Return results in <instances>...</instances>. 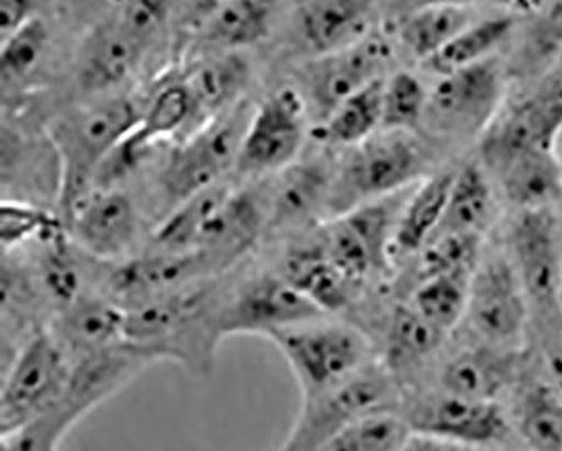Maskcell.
I'll use <instances>...</instances> for the list:
<instances>
[{
	"label": "cell",
	"instance_id": "22",
	"mask_svg": "<svg viewBox=\"0 0 562 451\" xmlns=\"http://www.w3.org/2000/svg\"><path fill=\"white\" fill-rule=\"evenodd\" d=\"M124 316V309L110 297L81 294L71 305L59 309L48 330L75 363L122 343Z\"/></svg>",
	"mask_w": 562,
	"mask_h": 451
},
{
	"label": "cell",
	"instance_id": "32",
	"mask_svg": "<svg viewBox=\"0 0 562 451\" xmlns=\"http://www.w3.org/2000/svg\"><path fill=\"white\" fill-rule=\"evenodd\" d=\"M517 19L519 12L512 11L508 5L495 14H483L420 67L426 68L429 74L442 77L495 58L493 55L514 33Z\"/></svg>",
	"mask_w": 562,
	"mask_h": 451
},
{
	"label": "cell",
	"instance_id": "36",
	"mask_svg": "<svg viewBox=\"0 0 562 451\" xmlns=\"http://www.w3.org/2000/svg\"><path fill=\"white\" fill-rule=\"evenodd\" d=\"M49 48V30L43 19L34 18L21 31L0 45V75L4 99L21 92L33 80Z\"/></svg>",
	"mask_w": 562,
	"mask_h": 451
},
{
	"label": "cell",
	"instance_id": "28",
	"mask_svg": "<svg viewBox=\"0 0 562 451\" xmlns=\"http://www.w3.org/2000/svg\"><path fill=\"white\" fill-rule=\"evenodd\" d=\"M514 371L512 350L490 346L464 350L446 363L442 390L449 396L495 403V397L510 384Z\"/></svg>",
	"mask_w": 562,
	"mask_h": 451
},
{
	"label": "cell",
	"instance_id": "39",
	"mask_svg": "<svg viewBox=\"0 0 562 451\" xmlns=\"http://www.w3.org/2000/svg\"><path fill=\"white\" fill-rule=\"evenodd\" d=\"M429 89L413 74L401 70L384 81L382 100V131L416 133L426 115Z\"/></svg>",
	"mask_w": 562,
	"mask_h": 451
},
{
	"label": "cell",
	"instance_id": "25",
	"mask_svg": "<svg viewBox=\"0 0 562 451\" xmlns=\"http://www.w3.org/2000/svg\"><path fill=\"white\" fill-rule=\"evenodd\" d=\"M479 12V5L470 2L413 5V11L402 15L398 23V45L424 65L446 48L461 31L482 18Z\"/></svg>",
	"mask_w": 562,
	"mask_h": 451
},
{
	"label": "cell",
	"instance_id": "2",
	"mask_svg": "<svg viewBox=\"0 0 562 451\" xmlns=\"http://www.w3.org/2000/svg\"><path fill=\"white\" fill-rule=\"evenodd\" d=\"M431 155L414 133L380 131L351 147L333 177L328 210L338 217L357 206L397 195L431 177Z\"/></svg>",
	"mask_w": 562,
	"mask_h": 451
},
{
	"label": "cell",
	"instance_id": "38",
	"mask_svg": "<svg viewBox=\"0 0 562 451\" xmlns=\"http://www.w3.org/2000/svg\"><path fill=\"white\" fill-rule=\"evenodd\" d=\"M411 435L409 422L380 409L350 422L326 451H401Z\"/></svg>",
	"mask_w": 562,
	"mask_h": 451
},
{
	"label": "cell",
	"instance_id": "20",
	"mask_svg": "<svg viewBox=\"0 0 562 451\" xmlns=\"http://www.w3.org/2000/svg\"><path fill=\"white\" fill-rule=\"evenodd\" d=\"M267 225V206L254 191H232L206 224L196 252L210 274L225 271L249 252Z\"/></svg>",
	"mask_w": 562,
	"mask_h": 451
},
{
	"label": "cell",
	"instance_id": "12",
	"mask_svg": "<svg viewBox=\"0 0 562 451\" xmlns=\"http://www.w3.org/2000/svg\"><path fill=\"white\" fill-rule=\"evenodd\" d=\"M307 103L294 87H281L254 109L238 153V173L284 171L296 161L306 137Z\"/></svg>",
	"mask_w": 562,
	"mask_h": 451
},
{
	"label": "cell",
	"instance_id": "6",
	"mask_svg": "<svg viewBox=\"0 0 562 451\" xmlns=\"http://www.w3.org/2000/svg\"><path fill=\"white\" fill-rule=\"evenodd\" d=\"M74 363L48 328H40L9 360L0 391V437L46 415L61 401Z\"/></svg>",
	"mask_w": 562,
	"mask_h": 451
},
{
	"label": "cell",
	"instance_id": "8",
	"mask_svg": "<svg viewBox=\"0 0 562 451\" xmlns=\"http://www.w3.org/2000/svg\"><path fill=\"white\" fill-rule=\"evenodd\" d=\"M252 112L244 102L234 111L179 140L161 173L166 199L176 206L222 183L237 166L238 153Z\"/></svg>",
	"mask_w": 562,
	"mask_h": 451
},
{
	"label": "cell",
	"instance_id": "21",
	"mask_svg": "<svg viewBox=\"0 0 562 451\" xmlns=\"http://www.w3.org/2000/svg\"><path fill=\"white\" fill-rule=\"evenodd\" d=\"M379 11L363 0H313L294 11L296 33L314 58L341 52L373 33Z\"/></svg>",
	"mask_w": 562,
	"mask_h": 451
},
{
	"label": "cell",
	"instance_id": "43",
	"mask_svg": "<svg viewBox=\"0 0 562 451\" xmlns=\"http://www.w3.org/2000/svg\"><path fill=\"white\" fill-rule=\"evenodd\" d=\"M66 228L61 218L26 202L5 200L0 208V237L4 249L11 250L34 237L48 239L49 235Z\"/></svg>",
	"mask_w": 562,
	"mask_h": 451
},
{
	"label": "cell",
	"instance_id": "33",
	"mask_svg": "<svg viewBox=\"0 0 562 451\" xmlns=\"http://www.w3.org/2000/svg\"><path fill=\"white\" fill-rule=\"evenodd\" d=\"M384 80L375 81L351 95L335 111L311 127V136L323 146L351 147L369 140L382 131Z\"/></svg>",
	"mask_w": 562,
	"mask_h": 451
},
{
	"label": "cell",
	"instance_id": "4",
	"mask_svg": "<svg viewBox=\"0 0 562 451\" xmlns=\"http://www.w3.org/2000/svg\"><path fill=\"white\" fill-rule=\"evenodd\" d=\"M282 353L300 385L301 401L322 396L370 365V343L350 325L325 318L267 338Z\"/></svg>",
	"mask_w": 562,
	"mask_h": 451
},
{
	"label": "cell",
	"instance_id": "14",
	"mask_svg": "<svg viewBox=\"0 0 562 451\" xmlns=\"http://www.w3.org/2000/svg\"><path fill=\"white\" fill-rule=\"evenodd\" d=\"M529 297L510 257L482 259L471 281L467 318L486 346L512 350L522 340Z\"/></svg>",
	"mask_w": 562,
	"mask_h": 451
},
{
	"label": "cell",
	"instance_id": "41",
	"mask_svg": "<svg viewBox=\"0 0 562 451\" xmlns=\"http://www.w3.org/2000/svg\"><path fill=\"white\" fill-rule=\"evenodd\" d=\"M46 249L41 262V274L46 293L59 305V309L71 305L81 296V275L78 269L77 259L74 257L70 243H68V230L55 232L44 239Z\"/></svg>",
	"mask_w": 562,
	"mask_h": 451
},
{
	"label": "cell",
	"instance_id": "35",
	"mask_svg": "<svg viewBox=\"0 0 562 451\" xmlns=\"http://www.w3.org/2000/svg\"><path fill=\"white\" fill-rule=\"evenodd\" d=\"M473 275L475 272H454L424 279L417 283L411 305L448 335L467 318Z\"/></svg>",
	"mask_w": 562,
	"mask_h": 451
},
{
	"label": "cell",
	"instance_id": "17",
	"mask_svg": "<svg viewBox=\"0 0 562 451\" xmlns=\"http://www.w3.org/2000/svg\"><path fill=\"white\" fill-rule=\"evenodd\" d=\"M161 362L150 350L122 341L74 363L70 382L59 403L78 419L115 396L153 363Z\"/></svg>",
	"mask_w": 562,
	"mask_h": 451
},
{
	"label": "cell",
	"instance_id": "31",
	"mask_svg": "<svg viewBox=\"0 0 562 451\" xmlns=\"http://www.w3.org/2000/svg\"><path fill=\"white\" fill-rule=\"evenodd\" d=\"M453 178L454 171H441L414 187L398 217L392 259L419 253L431 243L441 225Z\"/></svg>",
	"mask_w": 562,
	"mask_h": 451
},
{
	"label": "cell",
	"instance_id": "11",
	"mask_svg": "<svg viewBox=\"0 0 562 451\" xmlns=\"http://www.w3.org/2000/svg\"><path fill=\"white\" fill-rule=\"evenodd\" d=\"M394 56L392 40L373 31L341 52L314 58L304 71V100L314 125L325 121L336 106L355 93L387 78Z\"/></svg>",
	"mask_w": 562,
	"mask_h": 451
},
{
	"label": "cell",
	"instance_id": "24",
	"mask_svg": "<svg viewBox=\"0 0 562 451\" xmlns=\"http://www.w3.org/2000/svg\"><path fill=\"white\" fill-rule=\"evenodd\" d=\"M194 102V133L234 111L249 87L250 65L240 53L200 58L184 75Z\"/></svg>",
	"mask_w": 562,
	"mask_h": 451
},
{
	"label": "cell",
	"instance_id": "13",
	"mask_svg": "<svg viewBox=\"0 0 562 451\" xmlns=\"http://www.w3.org/2000/svg\"><path fill=\"white\" fill-rule=\"evenodd\" d=\"M325 313L282 275H259L238 290L234 300L218 309L220 338L257 335L269 338L278 331L325 318Z\"/></svg>",
	"mask_w": 562,
	"mask_h": 451
},
{
	"label": "cell",
	"instance_id": "47",
	"mask_svg": "<svg viewBox=\"0 0 562 451\" xmlns=\"http://www.w3.org/2000/svg\"><path fill=\"white\" fill-rule=\"evenodd\" d=\"M558 308H559V312L562 313V286H561V291H559Z\"/></svg>",
	"mask_w": 562,
	"mask_h": 451
},
{
	"label": "cell",
	"instance_id": "40",
	"mask_svg": "<svg viewBox=\"0 0 562 451\" xmlns=\"http://www.w3.org/2000/svg\"><path fill=\"white\" fill-rule=\"evenodd\" d=\"M482 240L479 235H442L419 252V283L436 275L454 272H475L482 261Z\"/></svg>",
	"mask_w": 562,
	"mask_h": 451
},
{
	"label": "cell",
	"instance_id": "3",
	"mask_svg": "<svg viewBox=\"0 0 562 451\" xmlns=\"http://www.w3.org/2000/svg\"><path fill=\"white\" fill-rule=\"evenodd\" d=\"M168 21L162 2L117 4L90 30L78 53V84L88 93L109 92L139 70Z\"/></svg>",
	"mask_w": 562,
	"mask_h": 451
},
{
	"label": "cell",
	"instance_id": "46",
	"mask_svg": "<svg viewBox=\"0 0 562 451\" xmlns=\"http://www.w3.org/2000/svg\"><path fill=\"white\" fill-rule=\"evenodd\" d=\"M458 444L449 443L441 438L429 437V435L414 433L402 447L401 451H458Z\"/></svg>",
	"mask_w": 562,
	"mask_h": 451
},
{
	"label": "cell",
	"instance_id": "44",
	"mask_svg": "<svg viewBox=\"0 0 562 451\" xmlns=\"http://www.w3.org/2000/svg\"><path fill=\"white\" fill-rule=\"evenodd\" d=\"M78 421L68 407L58 403L36 421L0 437V451H58L63 438Z\"/></svg>",
	"mask_w": 562,
	"mask_h": 451
},
{
	"label": "cell",
	"instance_id": "10",
	"mask_svg": "<svg viewBox=\"0 0 562 451\" xmlns=\"http://www.w3.org/2000/svg\"><path fill=\"white\" fill-rule=\"evenodd\" d=\"M391 394L387 374L369 365L336 390L301 401L300 415L278 451H326L355 419L387 409Z\"/></svg>",
	"mask_w": 562,
	"mask_h": 451
},
{
	"label": "cell",
	"instance_id": "1",
	"mask_svg": "<svg viewBox=\"0 0 562 451\" xmlns=\"http://www.w3.org/2000/svg\"><path fill=\"white\" fill-rule=\"evenodd\" d=\"M143 112L128 97H110L55 122L53 146L59 162L58 203L63 224L93 190L97 173L139 125Z\"/></svg>",
	"mask_w": 562,
	"mask_h": 451
},
{
	"label": "cell",
	"instance_id": "34",
	"mask_svg": "<svg viewBox=\"0 0 562 451\" xmlns=\"http://www.w3.org/2000/svg\"><path fill=\"white\" fill-rule=\"evenodd\" d=\"M231 193L227 184L220 183L175 206L169 217L154 232L150 250L169 253L193 252L213 213Z\"/></svg>",
	"mask_w": 562,
	"mask_h": 451
},
{
	"label": "cell",
	"instance_id": "5",
	"mask_svg": "<svg viewBox=\"0 0 562 451\" xmlns=\"http://www.w3.org/2000/svg\"><path fill=\"white\" fill-rule=\"evenodd\" d=\"M507 71L497 58L438 77L429 89L424 127L449 140L482 139L501 115Z\"/></svg>",
	"mask_w": 562,
	"mask_h": 451
},
{
	"label": "cell",
	"instance_id": "37",
	"mask_svg": "<svg viewBox=\"0 0 562 451\" xmlns=\"http://www.w3.org/2000/svg\"><path fill=\"white\" fill-rule=\"evenodd\" d=\"M446 334L413 305H398L387 325V359L394 368L419 362L441 347Z\"/></svg>",
	"mask_w": 562,
	"mask_h": 451
},
{
	"label": "cell",
	"instance_id": "29",
	"mask_svg": "<svg viewBox=\"0 0 562 451\" xmlns=\"http://www.w3.org/2000/svg\"><path fill=\"white\" fill-rule=\"evenodd\" d=\"M493 173L508 202L519 210L551 208L562 199V165L555 150H530L508 159Z\"/></svg>",
	"mask_w": 562,
	"mask_h": 451
},
{
	"label": "cell",
	"instance_id": "15",
	"mask_svg": "<svg viewBox=\"0 0 562 451\" xmlns=\"http://www.w3.org/2000/svg\"><path fill=\"white\" fill-rule=\"evenodd\" d=\"M510 261L530 305L558 306L562 286V235L552 208L519 212L508 234Z\"/></svg>",
	"mask_w": 562,
	"mask_h": 451
},
{
	"label": "cell",
	"instance_id": "9",
	"mask_svg": "<svg viewBox=\"0 0 562 451\" xmlns=\"http://www.w3.org/2000/svg\"><path fill=\"white\" fill-rule=\"evenodd\" d=\"M562 133V56L529 92L502 109L482 137L483 166L495 171L530 150H555Z\"/></svg>",
	"mask_w": 562,
	"mask_h": 451
},
{
	"label": "cell",
	"instance_id": "26",
	"mask_svg": "<svg viewBox=\"0 0 562 451\" xmlns=\"http://www.w3.org/2000/svg\"><path fill=\"white\" fill-rule=\"evenodd\" d=\"M282 278L313 301L325 315L340 313L357 300L362 284L336 268L319 244L292 250L284 261Z\"/></svg>",
	"mask_w": 562,
	"mask_h": 451
},
{
	"label": "cell",
	"instance_id": "18",
	"mask_svg": "<svg viewBox=\"0 0 562 451\" xmlns=\"http://www.w3.org/2000/svg\"><path fill=\"white\" fill-rule=\"evenodd\" d=\"M205 262L196 252L169 253L149 250L132 257L114 269L106 281L110 300L122 309L140 305L154 297L183 290L209 278Z\"/></svg>",
	"mask_w": 562,
	"mask_h": 451
},
{
	"label": "cell",
	"instance_id": "23",
	"mask_svg": "<svg viewBox=\"0 0 562 451\" xmlns=\"http://www.w3.org/2000/svg\"><path fill=\"white\" fill-rule=\"evenodd\" d=\"M411 428L453 444H485L502 438L507 425L495 403L445 394L419 409Z\"/></svg>",
	"mask_w": 562,
	"mask_h": 451
},
{
	"label": "cell",
	"instance_id": "19",
	"mask_svg": "<svg viewBox=\"0 0 562 451\" xmlns=\"http://www.w3.org/2000/svg\"><path fill=\"white\" fill-rule=\"evenodd\" d=\"M71 239L103 261L121 257L137 235V212L124 191L95 188L65 222Z\"/></svg>",
	"mask_w": 562,
	"mask_h": 451
},
{
	"label": "cell",
	"instance_id": "16",
	"mask_svg": "<svg viewBox=\"0 0 562 451\" xmlns=\"http://www.w3.org/2000/svg\"><path fill=\"white\" fill-rule=\"evenodd\" d=\"M190 19V46L203 58L259 45L271 33L274 4L257 0L201 2Z\"/></svg>",
	"mask_w": 562,
	"mask_h": 451
},
{
	"label": "cell",
	"instance_id": "45",
	"mask_svg": "<svg viewBox=\"0 0 562 451\" xmlns=\"http://www.w3.org/2000/svg\"><path fill=\"white\" fill-rule=\"evenodd\" d=\"M37 5L27 0H2L0 4V41L9 40L37 18Z\"/></svg>",
	"mask_w": 562,
	"mask_h": 451
},
{
	"label": "cell",
	"instance_id": "27",
	"mask_svg": "<svg viewBox=\"0 0 562 451\" xmlns=\"http://www.w3.org/2000/svg\"><path fill=\"white\" fill-rule=\"evenodd\" d=\"M333 177L323 162L291 165L282 171L267 205V224L272 228L300 227L326 206Z\"/></svg>",
	"mask_w": 562,
	"mask_h": 451
},
{
	"label": "cell",
	"instance_id": "7",
	"mask_svg": "<svg viewBox=\"0 0 562 451\" xmlns=\"http://www.w3.org/2000/svg\"><path fill=\"white\" fill-rule=\"evenodd\" d=\"M413 190L331 217L316 235V243L329 261L357 283L382 274L391 266L395 228Z\"/></svg>",
	"mask_w": 562,
	"mask_h": 451
},
{
	"label": "cell",
	"instance_id": "42",
	"mask_svg": "<svg viewBox=\"0 0 562 451\" xmlns=\"http://www.w3.org/2000/svg\"><path fill=\"white\" fill-rule=\"evenodd\" d=\"M524 438L536 451H562V407L548 384L537 385L524 403Z\"/></svg>",
	"mask_w": 562,
	"mask_h": 451
},
{
	"label": "cell",
	"instance_id": "30",
	"mask_svg": "<svg viewBox=\"0 0 562 451\" xmlns=\"http://www.w3.org/2000/svg\"><path fill=\"white\" fill-rule=\"evenodd\" d=\"M497 210L486 168L471 161L454 171L441 225L432 240L442 235H479L483 237Z\"/></svg>",
	"mask_w": 562,
	"mask_h": 451
}]
</instances>
